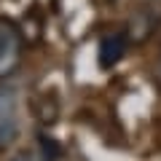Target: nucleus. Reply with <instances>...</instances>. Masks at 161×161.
Returning a JSON list of instances; mask_svg holds the SVG:
<instances>
[{"label":"nucleus","instance_id":"7ed1b4c3","mask_svg":"<svg viewBox=\"0 0 161 161\" xmlns=\"http://www.w3.org/2000/svg\"><path fill=\"white\" fill-rule=\"evenodd\" d=\"M126 48H129V38L124 32H113V35H105L102 40H99V64H102L105 70H110L113 64H118L121 59L126 57Z\"/></svg>","mask_w":161,"mask_h":161},{"label":"nucleus","instance_id":"423d86ee","mask_svg":"<svg viewBox=\"0 0 161 161\" xmlns=\"http://www.w3.org/2000/svg\"><path fill=\"white\" fill-rule=\"evenodd\" d=\"M11 161H46V158H43L38 150H22V153H16Z\"/></svg>","mask_w":161,"mask_h":161},{"label":"nucleus","instance_id":"f257e3e1","mask_svg":"<svg viewBox=\"0 0 161 161\" xmlns=\"http://www.w3.org/2000/svg\"><path fill=\"white\" fill-rule=\"evenodd\" d=\"M24 51V32L14 19L0 16V80L11 78L22 64Z\"/></svg>","mask_w":161,"mask_h":161},{"label":"nucleus","instance_id":"20e7f679","mask_svg":"<svg viewBox=\"0 0 161 161\" xmlns=\"http://www.w3.org/2000/svg\"><path fill=\"white\" fill-rule=\"evenodd\" d=\"M35 113H38V118L43 121V124H54V121H57V115H59V105H57V99H51V97H40L38 102H35Z\"/></svg>","mask_w":161,"mask_h":161},{"label":"nucleus","instance_id":"f03ea898","mask_svg":"<svg viewBox=\"0 0 161 161\" xmlns=\"http://www.w3.org/2000/svg\"><path fill=\"white\" fill-rule=\"evenodd\" d=\"M19 132V124H16V94L14 89L8 86H0V148L8 142H14Z\"/></svg>","mask_w":161,"mask_h":161},{"label":"nucleus","instance_id":"39448f33","mask_svg":"<svg viewBox=\"0 0 161 161\" xmlns=\"http://www.w3.org/2000/svg\"><path fill=\"white\" fill-rule=\"evenodd\" d=\"M40 156L46 161H54V158H59L62 156V148L57 145V140H51V137H46V134H40Z\"/></svg>","mask_w":161,"mask_h":161}]
</instances>
